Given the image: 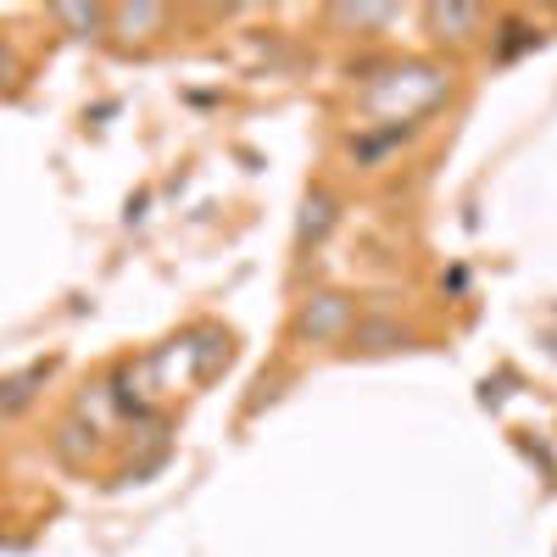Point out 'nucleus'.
<instances>
[{
	"label": "nucleus",
	"mask_w": 557,
	"mask_h": 557,
	"mask_svg": "<svg viewBox=\"0 0 557 557\" xmlns=\"http://www.w3.org/2000/svg\"><path fill=\"white\" fill-rule=\"evenodd\" d=\"M341 318H346V307L335 301V307H323L318 318H307V330H312V335H330V330H335V323H341Z\"/></svg>",
	"instance_id": "obj_2"
},
{
	"label": "nucleus",
	"mask_w": 557,
	"mask_h": 557,
	"mask_svg": "<svg viewBox=\"0 0 557 557\" xmlns=\"http://www.w3.org/2000/svg\"><path fill=\"white\" fill-rule=\"evenodd\" d=\"M45 380V368H28V374H17V380H7L0 385V412H17V407H28V396H34V385Z\"/></svg>",
	"instance_id": "obj_1"
}]
</instances>
